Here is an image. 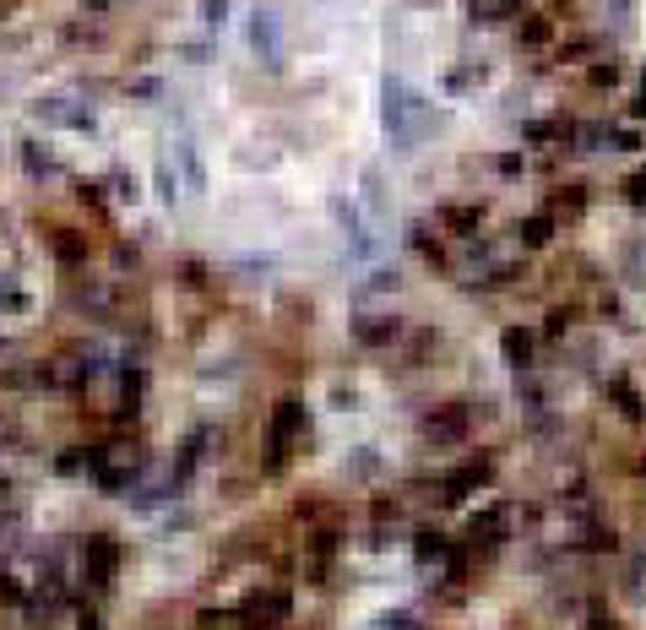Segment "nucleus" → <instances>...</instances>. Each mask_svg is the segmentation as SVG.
I'll return each mask as SVG.
<instances>
[{
  "label": "nucleus",
  "instance_id": "1",
  "mask_svg": "<svg viewBox=\"0 0 646 630\" xmlns=\"http://www.w3.org/2000/svg\"><path fill=\"white\" fill-rule=\"evenodd\" d=\"M429 125H435V109H429L424 93H413L407 82H386V130L397 147H418Z\"/></svg>",
  "mask_w": 646,
  "mask_h": 630
},
{
  "label": "nucleus",
  "instance_id": "2",
  "mask_svg": "<svg viewBox=\"0 0 646 630\" xmlns=\"http://www.w3.org/2000/svg\"><path fill=\"white\" fill-rule=\"evenodd\" d=\"M245 38H250V55L261 65H282V55H289V22H282V12L272 6V0H256L250 6Z\"/></svg>",
  "mask_w": 646,
  "mask_h": 630
},
{
  "label": "nucleus",
  "instance_id": "3",
  "mask_svg": "<svg viewBox=\"0 0 646 630\" xmlns=\"http://www.w3.org/2000/svg\"><path fill=\"white\" fill-rule=\"evenodd\" d=\"M33 114H38V120H49L55 130H98V114H93L77 93H49V98H38V104H33Z\"/></svg>",
  "mask_w": 646,
  "mask_h": 630
},
{
  "label": "nucleus",
  "instance_id": "4",
  "mask_svg": "<svg viewBox=\"0 0 646 630\" xmlns=\"http://www.w3.org/2000/svg\"><path fill=\"white\" fill-rule=\"evenodd\" d=\"M169 164L180 169V180H185V196H206V164H201V153H196V142H190V136H180V142H174Z\"/></svg>",
  "mask_w": 646,
  "mask_h": 630
},
{
  "label": "nucleus",
  "instance_id": "5",
  "mask_svg": "<svg viewBox=\"0 0 646 630\" xmlns=\"http://www.w3.org/2000/svg\"><path fill=\"white\" fill-rule=\"evenodd\" d=\"M196 17H201V28H206V33H218V28L234 17V0H201V12H196Z\"/></svg>",
  "mask_w": 646,
  "mask_h": 630
}]
</instances>
